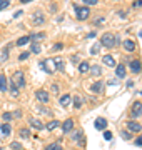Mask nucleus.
Returning <instances> with one entry per match:
<instances>
[{
	"mask_svg": "<svg viewBox=\"0 0 142 150\" xmlns=\"http://www.w3.org/2000/svg\"><path fill=\"white\" fill-rule=\"evenodd\" d=\"M119 42H120V38L117 37V35H114V33H110V32L104 33L102 38H100V43L107 48H112V47H115V45H119Z\"/></svg>",
	"mask_w": 142,
	"mask_h": 150,
	"instance_id": "nucleus-1",
	"label": "nucleus"
},
{
	"mask_svg": "<svg viewBox=\"0 0 142 150\" xmlns=\"http://www.w3.org/2000/svg\"><path fill=\"white\" fill-rule=\"evenodd\" d=\"M142 115V102H134L132 103V108H131V118L136 120Z\"/></svg>",
	"mask_w": 142,
	"mask_h": 150,
	"instance_id": "nucleus-2",
	"label": "nucleus"
},
{
	"mask_svg": "<svg viewBox=\"0 0 142 150\" xmlns=\"http://www.w3.org/2000/svg\"><path fill=\"white\" fill-rule=\"evenodd\" d=\"M12 80H13V83L18 87V90H20V88H25V77H23V74L20 70L13 74V79H12Z\"/></svg>",
	"mask_w": 142,
	"mask_h": 150,
	"instance_id": "nucleus-3",
	"label": "nucleus"
},
{
	"mask_svg": "<svg viewBox=\"0 0 142 150\" xmlns=\"http://www.w3.org/2000/svg\"><path fill=\"white\" fill-rule=\"evenodd\" d=\"M77 18L79 20H87L89 15H90V8L89 7H77Z\"/></svg>",
	"mask_w": 142,
	"mask_h": 150,
	"instance_id": "nucleus-4",
	"label": "nucleus"
},
{
	"mask_svg": "<svg viewBox=\"0 0 142 150\" xmlns=\"http://www.w3.org/2000/svg\"><path fill=\"white\" fill-rule=\"evenodd\" d=\"M127 130L131 132V134H141L142 132V125L136 120H131V122L127 123Z\"/></svg>",
	"mask_w": 142,
	"mask_h": 150,
	"instance_id": "nucleus-5",
	"label": "nucleus"
},
{
	"mask_svg": "<svg viewBox=\"0 0 142 150\" xmlns=\"http://www.w3.org/2000/svg\"><path fill=\"white\" fill-rule=\"evenodd\" d=\"M32 23L33 25H44L45 23V17H44V13L42 12H35L33 13V17H32Z\"/></svg>",
	"mask_w": 142,
	"mask_h": 150,
	"instance_id": "nucleus-6",
	"label": "nucleus"
},
{
	"mask_svg": "<svg viewBox=\"0 0 142 150\" xmlns=\"http://www.w3.org/2000/svg\"><path fill=\"white\" fill-rule=\"evenodd\" d=\"M35 97H37V100H38L40 103H49V100H50V95H49L45 90H37Z\"/></svg>",
	"mask_w": 142,
	"mask_h": 150,
	"instance_id": "nucleus-7",
	"label": "nucleus"
},
{
	"mask_svg": "<svg viewBox=\"0 0 142 150\" xmlns=\"http://www.w3.org/2000/svg\"><path fill=\"white\" fill-rule=\"evenodd\" d=\"M129 69L132 70V74H139V72L142 70L141 60H131V62H129Z\"/></svg>",
	"mask_w": 142,
	"mask_h": 150,
	"instance_id": "nucleus-8",
	"label": "nucleus"
},
{
	"mask_svg": "<svg viewBox=\"0 0 142 150\" xmlns=\"http://www.w3.org/2000/svg\"><path fill=\"white\" fill-rule=\"evenodd\" d=\"M94 127H95L97 130H102V132H104V130L107 129V120H105L104 117L95 118V123H94Z\"/></svg>",
	"mask_w": 142,
	"mask_h": 150,
	"instance_id": "nucleus-9",
	"label": "nucleus"
},
{
	"mask_svg": "<svg viewBox=\"0 0 142 150\" xmlns=\"http://www.w3.org/2000/svg\"><path fill=\"white\" fill-rule=\"evenodd\" d=\"M62 130H64V134H70L72 130H74V120L67 118L65 122L62 123Z\"/></svg>",
	"mask_w": 142,
	"mask_h": 150,
	"instance_id": "nucleus-10",
	"label": "nucleus"
},
{
	"mask_svg": "<svg viewBox=\"0 0 142 150\" xmlns=\"http://www.w3.org/2000/svg\"><path fill=\"white\" fill-rule=\"evenodd\" d=\"M115 75H117V79H126V67L122 64L115 65Z\"/></svg>",
	"mask_w": 142,
	"mask_h": 150,
	"instance_id": "nucleus-11",
	"label": "nucleus"
},
{
	"mask_svg": "<svg viewBox=\"0 0 142 150\" xmlns=\"http://www.w3.org/2000/svg\"><path fill=\"white\" fill-rule=\"evenodd\" d=\"M122 45H124V48H126L127 52H134V50H136V42L131 40V38H129V40H124Z\"/></svg>",
	"mask_w": 142,
	"mask_h": 150,
	"instance_id": "nucleus-12",
	"label": "nucleus"
},
{
	"mask_svg": "<svg viewBox=\"0 0 142 150\" xmlns=\"http://www.w3.org/2000/svg\"><path fill=\"white\" fill-rule=\"evenodd\" d=\"M54 65H55V69L59 70V72L65 74V64H64V60H62V59H55L54 60Z\"/></svg>",
	"mask_w": 142,
	"mask_h": 150,
	"instance_id": "nucleus-13",
	"label": "nucleus"
},
{
	"mask_svg": "<svg viewBox=\"0 0 142 150\" xmlns=\"http://www.w3.org/2000/svg\"><path fill=\"white\" fill-rule=\"evenodd\" d=\"M102 88H104V82H102V80L95 82V83L90 87V90H92L94 93H100V92H102Z\"/></svg>",
	"mask_w": 142,
	"mask_h": 150,
	"instance_id": "nucleus-14",
	"label": "nucleus"
},
{
	"mask_svg": "<svg viewBox=\"0 0 142 150\" xmlns=\"http://www.w3.org/2000/svg\"><path fill=\"white\" fill-rule=\"evenodd\" d=\"M28 122H30V125H32L33 129H37V130H42V129H44V123L40 122V120H37V118H30Z\"/></svg>",
	"mask_w": 142,
	"mask_h": 150,
	"instance_id": "nucleus-15",
	"label": "nucleus"
},
{
	"mask_svg": "<svg viewBox=\"0 0 142 150\" xmlns=\"http://www.w3.org/2000/svg\"><path fill=\"white\" fill-rule=\"evenodd\" d=\"M102 62H104L107 67H115V60H114V57H112V55H105L104 59H102Z\"/></svg>",
	"mask_w": 142,
	"mask_h": 150,
	"instance_id": "nucleus-16",
	"label": "nucleus"
},
{
	"mask_svg": "<svg viewBox=\"0 0 142 150\" xmlns=\"http://www.w3.org/2000/svg\"><path fill=\"white\" fill-rule=\"evenodd\" d=\"M7 88H9V83H7L5 75L0 74V92H7Z\"/></svg>",
	"mask_w": 142,
	"mask_h": 150,
	"instance_id": "nucleus-17",
	"label": "nucleus"
},
{
	"mask_svg": "<svg viewBox=\"0 0 142 150\" xmlns=\"http://www.w3.org/2000/svg\"><path fill=\"white\" fill-rule=\"evenodd\" d=\"M10 132H12V129H10V125H9V123H4V125H0V134H2V135H5V137H7V135H10Z\"/></svg>",
	"mask_w": 142,
	"mask_h": 150,
	"instance_id": "nucleus-18",
	"label": "nucleus"
},
{
	"mask_svg": "<svg viewBox=\"0 0 142 150\" xmlns=\"http://www.w3.org/2000/svg\"><path fill=\"white\" fill-rule=\"evenodd\" d=\"M70 100H72L70 95H67L65 93V95L60 97V105H62V107H69V105H70Z\"/></svg>",
	"mask_w": 142,
	"mask_h": 150,
	"instance_id": "nucleus-19",
	"label": "nucleus"
},
{
	"mask_svg": "<svg viewBox=\"0 0 142 150\" xmlns=\"http://www.w3.org/2000/svg\"><path fill=\"white\" fill-rule=\"evenodd\" d=\"M7 90H10L13 97H17V95H18V92H20V90H18V87H17L15 83H13V80L10 82V85H9V88H7Z\"/></svg>",
	"mask_w": 142,
	"mask_h": 150,
	"instance_id": "nucleus-20",
	"label": "nucleus"
},
{
	"mask_svg": "<svg viewBox=\"0 0 142 150\" xmlns=\"http://www.w3.org/2000/svg\"><path fill=\"white\" fill-rule=\"evenodd\" d=\"M57 127H60V122H57V120H52V122H49L47 125H45V129L50 130V132H52L54 129H57Z\"/></svg>",
	"mask_w": 142,
	"mask_h": 150,
	"instance_id": "nucleus-21",
	"label": "nucleus"
},
{
	"mask_svg": "<svg viewBox=\"0 0 142 150\" xmlns=\"http://www.w3.org/2000/svg\"><path fill=\"white\" fill-rule=\"evenodd\" d=\"M90 74L92 75H95V77H99V75L102 74V69H100V67H99V65H92V67H90Z\"/></svg>",
	"mask_w": 142,
	"mask_h": 150,
	"instance_id": "nucleus-22",
	"label": "nucleus"
},
{
	"mask_svg": "<svg viewBox=\"0 0 142 150\" xmlns=\"http://www.w3.org/2000/svg\"><path fill=\"white\" fill-rule=\"evenodd\" d=\"M44 37H45V33H32V35H30V40H32L33 43H37L38 40H42Z\"/></svg>",
	"mask_w": 142,
	"mask_h": 150,
	"instance_id": "nucleus-23",
	"label": "nucleus"
},
{
	"mask_svg": "<svg viewBox=\"0 0 142 150\" xmlns=\"http://www.w3.org/2000/svg\"><path fill=\"white\" fill-rule=\"evenodd\" d=\"M89 69H90V65H89L87 62H80V65H79V72H80V74L89 72Z\"/></svg>",
	"mask_w": 142,
	"mask_h": 150,
	"instance_id": "nucleus-24",
	"label": "nucleus"
},
{
	"mask_svg": "<svg viewBox=\"0 0 142 150\" xmlns=\"http://www.w3.org/2000/svg\"><path fill=\"white\" fill-rule=\"evenodd\" d=\"M7 59H9V47H5L2 50V54H0V64H4Z\"/></svg>",
	"mask_w": 142,
	"mask_h": 150,
	"instance_id": "nucleus-25",
	"label": "nucleus"
},
{
	"mask_svg": "<svg viewBox=\"0 0 142 150\" xmlns=\"http://www.w3.org/2000/svg\"><path fill=\"white\" fill-rule=\"evenodd\" d=\"M44 150H62V147H60V144H57V142H52V144L47 145Z\"/></svg>",
	"mask_w": 142,
	"mask_h": 150,
	"instance_id": "nucleus-26",
	"label": "nucleus"
},
{
	"mask_svg": "<svg viewBox=\"0 0 142 150\" xmlns=\"http://www.w3.org/2000/svg\"><path fill=\"white\" fill-rule=\"evenodd\" d=\"M28 42H30V35H25V37H20L17 40V45H25Z\"/></svg>",
	"mask_w": 142,
	"mask_h": 150,
	"instance_id": "nucleus-27",
	"label": "nucleus"
},
{
	"mask_svg": "<svg viewBox=\"0 0 142 150\" xmlns=\"http://www.w3.org/2000/svg\"><path fill=\"white\" fill-rule=\"evenodd\" d=\"M74 107H75V108H80V107H82V97H79V95L74 97Z\"/></svg>",
	"mask_w": 142,
	"mask_h": 150,
	"instance_id": "nucleus-28",
	"label": "nucleus"
},
{
	"mask_svg": "<svg viewBox=\"0 0 142 150\" xmlns=\"http://www.w3.org/2000/svg\"><path fill=\"white\" fill-rule=\"evenodd\" d=\"M10 5V0H0V10H5Z\"/></svg>",
	"mask_w": 142,
	"mask_h": 150,
	"instance_id": "nucleus-29",
	"label": "nucleus"
},
{
	"mask_svg": "<svg viewBox=\"0 0 142 150\" xmlns=\"http://www.w3.org/2000/svg\"><path fill=\"white\" fill-rule=\"evenodd\" d=\"M10 147H12V150H22V144H18V142H12Z\"/></svg>",
	"mask_w": 142,
	"mask_h": 150,
	"instance_id": "nucleus-30",
	"label": "nucleus"
},
{
	"mask_svg": "<svg viewBox=\"0 0 142 150\" xmlns=\"http://www.w3.org/2000/svg\"><path fill=\"white\" fill-rule=\"evenodd\" d=\"M20 137L28 139V137H30V130H28V129H22V130H20Z\"/></svg>",
	"mask_w": 142,
	"mask_h": 150,
	"instance_id": "nucleus-31",
	"label": "nucleus"
},
{
	"mask_svg": "<svg viewBox=\"0 0 142 150\" xmlns=\"http://www.w3.org/2000/svg\"><path fill=\"white\" fill-rule=\"evenodd\" d=\"M40 50H42V47H40L38 43H33L32 45V52L33 54H40Z\"/></svg>",
	"mask_w": 142,
	"mask_h": 150,
	"instance_id": "nucleus-32",
	"label": "nucleus"
},
{
	"mask_svg": "<svg viewBox=\"0 0 142 150\" xmlns=\"http://www.w3.org/2000/svg\"><path fill=\"white\" fill-rule=\"evenodd\" d=\"M2 117H4V120H5V122H10V120H12V113L10 112H5Z\"/></svg>",
	"mask_w": 142,
	"mask_h": 150,
	"instance_id": "nucleus-33",
	"label": "nucleus"
},
{
	"mask_svg": "<svg viewBox=\"0 0 142 150\" xmlns=\"http://www.w3.org/2000/svg\"><path fill=\"white\" fill-rule=\"evenodd\" d=\"M38 112L47 113V115H52V110H49V108H44V107H40V108H38Z\"/></svg>",
	"mask_w": 142,
	"mask_h": 150,
	"instance_id": "nucleus-34",
	"label": "nucleus"
},
{
	"mask_svg": "<svg viewBox=\"0 0 142 150\" xmlns=\"http://www.w3.org/2000/svg\"><path fill=\"white\" fill-rule=\"evenodd\" d=\"M28 59V52H23V54L18 55V60H27Z\"/></svg>",
	"mask_w": 142,
	"mask_h": 150,
	"instance_id": "nucleus-35",
	"label": "nucleus"
},
{
	"mask_svg": "<svg viewBox=\"0 0 142 150\" xmlns=\"http://www.w3.org/2000/svg\"><path fill=\"white\" fill-rule=\"evenodd\" d=\"M62 48H64V45H62V43H55L52 50H55V52H59V50H62Z\"/></svg>",
	"mask_w": 142,
	"mask_h": 150,
	"instance_id": "nucleus-36",
	"label": "nucleus"
},
{
	"mask_svg": "<svg viewBox=\"0 0 142 150\" xmlns=\"http://www.w3.org/2000/svg\"><path fill=\"white\" fill-rule=\"evenodd\" d=\"M82 2L85 5H95V4H97V0H82Z\"/></svg>",
	"mask_w": 142,
	"mask_h": 150,
	"instance_id": "nucleus-37",
	"label": "nucleus"
},
{
	"mask_svg": "<svg viewBox=\"0 0 142 150\" xmlns=\"http://www.w3.org/2000/svg\"><path fill=\"white\" fill-rule=\"evenodd\" d=\"M134 144H136L137 147H142V135L139 137V139H136V140H134Z\"/></svg>",
	"mask_w": 142,
	"mask_h": 150,
	"instance_id": "nucleus-38",
	"label": "nucleus"
},
{
	"mask_svg": "<svg viewBox=\"0 0 142 150\" xmlns=\"http://www.w3.org/2000/svg\"><path fill=\"white\" fill-rule=\"evenodd\" d=\"M97 52H99V45H94V47L90 48V54H92V55H95Z\"/></svg>",
	"mask_w": 142,
	"mask_h": 150,
	"instance_id": "nucleus-39",
	"label": "nucleus"
},
{
	"mask_svg": "<svg viewBox=\"0 0 142 150\" xmlns=\"http://www.w3.org/2000/svg\"><path fill=\"white\" fill-rule=\"evenodd\" d=\"M104 139H105V140H110V139H112V134H110V132H105V130H104Z\"/></svg>",
	"mask_w": 142,
	"mask_h": 150,
	"instance_id": "nucleus-40",
	"label": "nucleus"
},
{
	"mask_svg": "<svg viewBox=\"0 0 142 150\" xmlns=\"http://www.w3.org/2000/svg\"><path fill=\"white\" fill-rule=\"evenodd\" d=\"M82 137V132H77V134H74V140H79Z\"/></svg>",
	"mask_w": 142,
	"mask_h": 150,
	"instance_id": "nucleus-41",
	"label": "nucleus"
},
{
	"mask_svg": "<svg viewBox=\"0 0 142 150\" xmlns=\"http://www.w3.org/2000/svg\"><path fill=\"white\" fill-rule=\"evenodd\" d=\"M142 5V0H136L134 4H132V7H141Z\"/></svg>",
	"mask_w": 142,
	"mask_h": 150,
	"instance_id": "nucleus-42",
	"label": "nucleus"
},
{
	"mask_svg": "<svg viewBox=\"0 0 142 150\" xmlns=\"http://www.w3.org/2000/svg\"><path fill=\"white\" fill-rule=\"evenodd\" d=\"M52 92H54V93H57V92H59V85H57V83H54V85H52Z\"/></svg>",
	"mask_w": 142,
	"mask_h": 150,
	"instance_id": "nucleus-43",
	"label": "nucleus"
},
{
	"mask_svg": "<svg viewBox=\"0 0 142 150\" xmlns=\"http://www.w3.org/2000/svg\"><path fill=\"white\" fill-rule=\"evenodd\" d=\"M13 117H17V118H20V117H22V113L18 112V110H17V112H15V113H13Z\"/></svg>",
	"mask_w": 142,
	"mask_h": 150,
	"instance_id": "nucleus-44",
	"label": "nucleus"
},
{
	"mask_svg": "<svg viewBox=\"0 0 142 150\" xmlns=\"http://www.w3.org/2000/svg\"><path fill=\"white\" fill-rule=\"evenodd\" d=\"M122 137H124V139H131V135L127 134V132H122Z\"/></svg>",
	"mask_w": 142,
	"mask_h": 150,
	"instance_id": "nucleus-45",
	"label": "nucleus"
},
{
	"mask_svg": "<svg viewBox=\"0 0 142 150\" xmlns=\"http://www.w3.org/2000/svg\"><path fill=\"white\" fill-rule=\"evenodd\" d=\"M127 87H129V88H132V87H134V82L129 80V82H127Z\"/></svg>",
	"mask_w": 142,
	"mask_h": 150,
	"instance_id": "nucleus-46",
	"label": "nucleus"
},
{
	"mask_svg": "<svg viewBox=\"0 0 142 150\" xmlns=\"http://www.w3.org/2000/svg\"><path fill=\"white\" fill-rule=\"evenodd\" d=\"M22 4H28V2H32V0H20Z\"/></svg>",
	"mask_w": 142,
	"mask_h": 150,
	"instance_id": "nucleus-47",
	"label": "nucleus"
},
{
	"mask_svg": "<svg viewBox=\"0 0 142 150\" xmlns=\"http://www.w3.org/2000/svg\"><path fill=\"white\" fill-rule=\"evenodd\" d=\"M139 37H142V30H141V33H139Z\"/></svg>",
	"mask_w": 142,
	"mask_h": 150,
	"instance_id": "nucleus-48",
	"label": "nucleus"
},
{
	"mask_svg": "<svg viewBox=\"0 0 142 150\" xmlns=\"http://www.w3.org/2000/svg\"><path fill=\"white\" fill-rule=\"evenodd\" d=\"M0 150H4V149H0Z\"/></svg>",
	"mask_w": 142,
	"mask_h": 150,
	"instance_id": "nucleus-49",
	"label": "nucleus"
},
{
	"mask_svg": "<svg viewBox=\"0 0 142 150\" xmlns=\"http://www.w3.org/2000/svg\"><path fill=\"white\" fill-rule=\"evenodd\" d=\"M141 93H142V90H141Z\"/></svg>",
	"mask_w": 142,
	"mask_h": 150,
	"instance_id": "nucleus-50",
	"label": "nucleus"
}]
</instances>
